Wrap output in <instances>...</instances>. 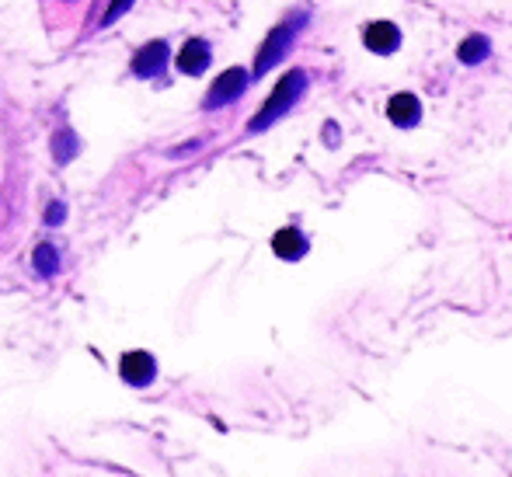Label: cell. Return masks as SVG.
Here are the masks:
<instances>
[{"label": "cell", "mask_w": 512, "mask_h": 477, "mask_svg": "<svg viewBox=\"0 0 512 477\" xmlns=\"http://www.w3.org/2000/svg\"><path fill=\"white\" fill-rule=\"evenodd\" d=\"M300 25V21H297ZM297 25H279V28H272L269 32V39H265V46H262V53H258V60H255V74H265L269 67H276L279 60H283L286 53H290V42H293V32H297Z\"/></svg>", "instance_id": "2"}, {"label": "cell", "mask_w": 512, "mask_h": 477, "mask_svg": "<svg viewBox=\"0 0 512 477\" xmlns=\"http://www.w3.org/2000/svg\"><path fill=\"white\" fill-rule=\"evenodd\" d=\"M53 150H56V154H53L56 161L67 164L70 157L77 154V136L70 133V129H60V133H56V140H53Z\"/></svg>", "instance_id": "12"}, {"label": "cell", "mask_w": 512, "mask_h": 477, "mask_svg": "<svg viewBox=\"0 0 512 477\" xmlns=\"http://www.w3.org/2000/svg\"><path fill=\"white\" fill-rule=\"evenodd\" d=\"M129 7H133V0H112V4H108V11H105V25H112V21H119L122 14L129 11Z\"/></svg>", "instance_id": "13"}, {"label": "cell", "mask_w": 512, "mask_h": 477, "mask_svg": "<svg viewBox=\"0 0 512 477\" xmlns=\"http://www.w3.org/2000/svg\"><path fill=\"white\" fill-rule=\"evenodd\" d=\"M209 67V46L203 39H192L182 46V53H178V70L182 74H203Z\"/></svg>", "instance_id": "7"}, {"label": "cell", "mask_w": 512, "mask_h": 477, "mask_svg": "<svg viewBox=\"0 0 512 477\" xmlns=\"http://www.w3.org/2000/svg\"><path fill=\"white\" fill-rule=\"evenodd\" d=\"M63 216H67V206H63V202H53L49 213H46V223L49 227H56V223H63Z\"/></svg>", "instance_id": "14"}, {"label": "cell", "mask_w": 512, "mask_h": 477, "mask_svg": "<svg viewBox=\"0 0 512 477\" xmlns=\"http://www.w3.org/2000/svg\"><path fill=\"white\" fill-rule=\"evenodd\" d=\"M32 265H35L39 276H56V269H60V255H56L53 244H39V248H35Z\"/></svg>", "instance_id": "10"}, {"label": "cell", "mask_w": 512, "mask_h": 477, "mask_svg": "<svg viewBox=\"0 0 512 477\" xmlns=\"http://www.w3.org/2000/svg\"><path fill=\"white\" fill-rule=\"evenodd\" d=\"M272 251H276L279 258H304L307 255V241H304V234L300 230H279L276 237H272Z\"/></svg>", "instance_id": "9"}, {"label": "cell", "mask_w": 512, "mask_h": 477, "mask_svg": "<svg viewBox=\"0 0 512 477\" xmlns=\"http://www.w3.org/2000/svg\"><path fill=\"white\" fill-rule=\"evenodd\" d=\"M387 119L394 126H415L422 119V105H418L415 95H394L391 105H387Z\"/></svg>", "instance_id": "8"}, {"label": "cell", "mask_w": 512, "mask_h": 477, "mask_svg": "<svg viewBox=\"0 0 512 477\" xmlns=\"http://www.w3.org/2000/svg\"><path fill=\"white\" fill-rule=\"evenodd\" d=\"M164 63H168V46H164V42H147V46L136 53L133 74L136 77H154L157 70H164Z\"/></svg>", "instance_id": "5"}, {"label": "cell", "mask_w": 512, "mask_h": 477, "mask_svg": "<svg viewBox=\"0 0 512 477\" xmlns=\"http://www.w3.org/2000/svg\"><path fill=\"white\" fill-rule=\"evenodd\" d=\"M488 39H481V35H471V39L464 42V46H460V60L464 63H481L488 56Z\"/></svg>", "instance_id": "11"}, {"label": "cell", "mask_w": 512, "mask_h": 477, "mask_svg": "<svg viewBox=\"0 0 512 477\" xmlns=\"http://www.w3.org/2000/svg\"><path fill=\"white\" fill-rule=\"evenodd\" d=\"M398 42H401V32L391 21H373V25L366 28V46H370L373 53H394Z\"/></svg>", "instance_id": "6"}, {"label": "cell", "mask_w": 512, "mask_h": 477, "mask_svg": "<svg viewBox=\"0 0 512 477\" xmlns=\"http://www.w3.org/2000/svg\"><path fill=\"white\" fill-rule=\"evenodd\" d=\"M244 84H248V74H244L241 67H230L227 74H220L213 81V88H209V95H206V108H220V105H227V101L241 98Z\"/></svg>", "instance_id": "3"}, {"label": "cell", "mask_w": 512, "mask_h": 477, "mask_svg": "<svg viewBox=\"0 0 512 477\" xmlns=\"http://www.w3.org/2000/svg\"><path fill=\"white\" fill-rule=\"evenodd\" d=\"M304 88H307L304 70H290V74H286L283 81L276 84V91H272V98L265 101L262 112L251 119V133H262V129H269L276 119H283V115L290 112L293 105H297V98L304 95Z\"/></svg>", "instance_id": "1"}, {"label": "cell", "mask_w": 512, "mask_h": 477, "mask_svg": "<svg viewBox=\"0 0 512 477\" xmlns=\"http://www.w3.org/2000/svg\"><path fill=\"white\" fill-rule=\"evenodd\" d=\"M119 370H122V380L126 383H133V387H147L157 373V363H154V356H147V352H126Z\"/></svg>", "instance_id": "4"}]
</instances>
